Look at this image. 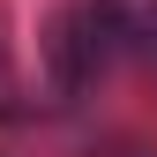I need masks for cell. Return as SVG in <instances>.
<instances>
[{"mask_svg": "<svg viewBox=\"0 0 157 157\" xmlns=\"http://www.w3.org/2000/svg\"><path fill=\"white\" fill-rule=\"evenodd\" d=\"M120 23H127V52L157 60V0H120Z\"/></svg>", "mask_w": 157, "mask_h": 157, "instance_id": "cell-2", "label": "cell"}, {"mask_svg": "<svg viewBox=\"0 0 157 157\" xmlns=\"http://www.w3.org/2000/svg\"><path fill=\"white\" fill-rule=\"evenodd\" d=\"M112 52H127L120 0H82V8H67L60 37H52V60H60V90H82L90 75L112 60Z\"/></svg>", "mask_w": 157, "mask_h": 157, "instance_id": "cell-1", "label": "cell"}]
</instances>
